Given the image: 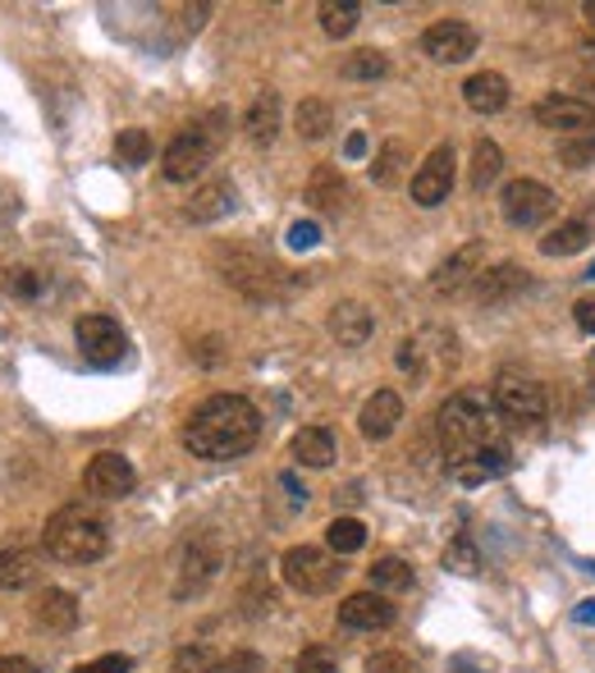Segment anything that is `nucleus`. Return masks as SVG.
I'll return each mask as SVG.
<instances>
[{"mask_svg":"<svg viewBox=\"0 0 595 673\" xmlns=\"http://www.w3.org/2000/svg\"><path fill=\"white\" fill-rule=\"evenodd\" d=\"M179 440L193 458L230 463V458H243L262 440V413L253 399H243V394H211V399H202L188 413Z\"/></svg>","mask_w":595,"mask_h":673,"instance_id":"1","label":"nucleus"},{"mask_svg":"<svg viewBox=\"0 0 595 673\" xmlns=\"http://www.w3.org/2000/svg\"><path fill=\"white\" fill-rule=\"evenodd\" d=\"M435 436H440V449H445V463L463 453H477V449H490V445H509L504 440V421H499L495 404L477 389H458L440 404L435 413Z\"/></svg>","mask_w":595,"mask_h":673,"instance_id":"2","label":"nucleus"},{"mask_svg":"<svg viewBox=\"0 0 595 673\" xmlns=\"http://www.w3.org/2000/svg\"><path fill=\"white\" fill-rule=\"evenodd\" d=\"M42 545L60 564H97L110 549V517L97 504H65L46 517Z\"/></svg>","mask_w":595,"mask_h":673,"instance_id":"3","label":"nucleus"},{"mask_svg":"<svg viewBox=\"0 0 595 673\" xmlns=\"http://www.w3.org/2000/svg\"><path fill=\"white\" fill-rule=\"evenodd\" d=\"M225 568V545L221 536H188L183 549H179V568H174V600H188V596H202L215 577Z\"/></svg>","mask_w":595,"mask_h":673,"instance_id":"4","label":"nucleus"},{"mask_svg":"<svg viewBox=\"0 0 595 673\" xmlns=\"http://www.w3.org/2000/svg\"><path fill=\"white\" fill-rule=\"evenodd\" d=\"M279 573H285V583L298 596H326L343 577L339 555H330V549H321V545H289L285 559H279Z\"/></svg>","mask_w":595,"mask_h":673,"instance_id":"5","label":"nucleus"},{"mask_svg":"<svg viewBox=\"0 0 595 673\" xmlns=\"http://www.w3.org/2000/svg\"><path fill=\"white\" fill-rule=\"evenodd\" d=\"M490 404H495L499 417H504V421H518V426H536V421H545V413H550L545 385L531 381V376H518V372H499V376H495Z\"/></svg>","mask_w":595,"mask_h":673,"instance_id":"6","label":"nucleus"},{"mask_svg":"<svg viewBox=\"0 0 595 673\" xmlns=\"http://www.w3.org/2000/svg\"><path fill=\"white\" fill-rule=\"evenodd\" d=\"M499 211H504V221L513 229H541L559 211V197L541 179H509L504 193H499Z\"/></svg>","mask_w":595,"mask_h":673,"instance_id":"7","label":"nucleus"},{"mask_svg":"<svg viewBox=\"0 0 595 673\" xmlns=\"http://www.w3.org/2000/svg\"><path fill=\"white\" fill-rule=\"evenodd\" d=\"M74 340H78L83 362L102 366V372H106V366H119L124 357H129V334H124V325L115 317H106V312L78 317L74 321Z\"/></svg>","mask_w":595,"mask_h":673,"instance_id":"8","label":"nucleus"},{"mask_svg":"<svg viewBox=\"0 0 595 673\" xmlns=\"http://www.w3.org/2000/svg\"><path fill=\"white\" fill-rule=\"evenodd\" d=\"M215 157V133L202 125H188L183 133L170 138V147L161 151V174L170 183H193Z\"/></svg>","mask_w":595,"mask_h":673,"instance_id":"9","label":"nucleus"},{"mask_svg":"<svg viewBox=\"0 0 595 673\" xmlns=\"http://www.w3.org/2000/svg\"><path fill=\"white\" fill-rule=\"evenodd\" d=\"M477 28L463 19H440L422 33V51L435 60V65H463V60L477 55Z\"/></svg>","mask_w":595,"mask_h":673,"instance_id":"10","label":"nucleus"},{"mask_svg":"<svg viewBox=\"0 0 595 673\" xmlns=\"http://www.w3.org/2000/svg\"><path fill=\"white\" fill-rule=\"evenodd\" d=\"M454 165H458L454 147L440 142L417 165V174H413V202L417 206H440V202H449V193H454Z\"/></svg>","mask_w":595,"mask_h":673,"instance_id":"11","label":"nucleus"},{"mask_svg":"<svg viewBox=\"0 0 595 673\" xmlns=\"http://www.w3.org/2000/svg\"><path fill=\"white\" fill-rule=\"evenodd\" d=\"M83 485H87V495H97V500H124L138 485V472H134V463L124 453L106 449V453H97L87 463Z\"/></svg>","mask_w":595,"mask_h":673,"instance_id":"12","label":"nucleus"},{"mask_svg":"<svg viewBox=\"0 0 595 673\" xmlns=\"http://www.w3.org/2000/svg\"><path fill=\"white\" fill-rule=\"evenodd\" d=\"M536 125L541 129H554V133H586V129H595V106L591 102H582V97H559V92H550V97H541L536 102Z\"/></svg>","mask_w":595,"mask_h":673,"instance_id":"13","label":"nucleus"},{"mask_svg":"<svg viewBox=\"0 0 595 673\" xmlns=\"http://www.w3.org/2000/svg\"><path fill=\"white\" fill-rule=\"evenodd\" d=\"M522 289H527V270L518 261H495V266H481V275L472 280V302L477 308H504Z\"/></svg>","mask_w":595,"mask_h":673,"instance_id":"14","label":"nucleus"},{"mask_svg":"<svg viewBox=\"0 0 595 673\" xmlns=\"http://www.w3.org/2000/svg\"><path fill=\"white\" fill-rule=\"evenodd\" d=\"M399 619V609L390 605V596L381 591H358V596H343L339 600V628H353V632H381Z\"/></svg>","mask_w":595,"mask_h":673,"instance_id":"15","label":"nucleus"},{"mask_svg":"<svg viewBox=\"0 0 595 673\" xmlns=\"http://www.w3.org/2000/svg\"><path fill=\"white\" fill-rule=\"evenodd\" d=\"M445 468H449V477H454L458 485H486V481L504 477V472L513 468V449H509V445H490V449H477V453L454 458V463H445Z\"/></svg>","mask_w":595,"mask_h":673,"instance_id":"16","label":"nucleus"},{"mask_svg":"<svg viewBox=\"0 0 595 673\" xmlns=\"http://www.w3.org/2000/svg\"><path fill=\"white\" fill-rule=\"evenodd\" d=\"M481 261H486V243L481 238H472V243H463V248L449 257V261H440L435 266V275H431V289L435 293H458V289H467L481 275Z\"/></svg>","mask_w":595,"mask_h":673,"instance_id":"17","label":"nucleus"},{"mask_svg":"<svg viewBox=\"0 0 595 673\" xmlns=\"http://www.w3.org/2000/svg\"><path fill=\"white\" fill-rule=\"evenodd\" d=\"M42 577V555L23 541H0V591H28Z\"/></svg>","mask_w":595,"mask_h":673,"instance_id":"18","label":"nucleus"},{"mask_svg":"<svg viewBox=\"0 0 595 673\" xmlns=\"http://www.w3.org/2000/svg\"><path fill=\"white\" fill-rule=\"evenodd\" d=\"M399 421H403V399L394 389H375L371 399L362 404V413H358V431L366 440H390Z\"/></svg>","mask_w":595,"mask_h":673,"instance_id":"19","label":"nucleus"},{"mask_svg":"<svg viewBox=\"0 0 595 673\" xmlns=\"http://www.w3.org/2000/svg\"><path fill=\"white\" fill-rule=\"evenodd\" d=\"M33 623L46 628V632H74V623H78V596L65 591V587H46L33 600Z\"/></svg>","mask_w":595,"mask_h":673,"instance_id":"20","label":"nucleus"},{"mask_svg":"<svg viewBox=\"0 0 595 673\" xmlns=\"http://www.w3.org/2000/svg\"><path fill=\"white\" fill-rule=\"evenodd\" d=\"M463 102L472 115H499L509 106V78L504 74H495V70H481L463 83Z\"/></svg>","mask_w":595,"mask_h":673,"instance_id":"21","label":"nucleus"},{"mask_svg":"<svg viewBox=\"0 0 595 673\" xmlns=\"http://www.w3.org/2000/svg\"><path fill=\"white\" fill-rule=\"evenodd\" d=\"M326 325H330V334H334L343 349H362L371 334H375V317L362 308V302H334Z\"/></svg>","mask_w":595,"mask_h":673,"instance_id":"22","label":"nucleus"},{"mask_svg":"<svg viewBox=\"0 0 595 673\" xmlns=\"http://www.w3.org/2000/svg\"><path fill=\"white\" fill-rule=\"evenodd\" d=\"M230 211H234V183L230 179H211V183H202L193 197H188L183 216L193 221V225H211V221L230 216Z\"/></svg>","mask_w":595,"mask_h":673,"instance_id":"23","label":"nucleus"},{"mask_svg":"<svg viewBox=\"0 0 595 673\" xmlns=\"http://www.w3.org/2000/svg\"><path fill=\"white\" fill-rule=\"evenodd\" d=\"M279 115H285V106H279V92H275V87L257 92V102L247 106V115H243V133L253 138L257 147L275 142V133H279Z\"/></svg>","mask_w":595,"mask_h":673,"instance_id":"24","label":"nucleus"},{"mask_svg":"<svg viewBox=\"0 0 595 673\" xmlns=\"http://www.w3.org/2000/svg\"><path fill=\"white\" fill-rule=\"evenodd\" d=\"M343 197H349V183H343V174L334 165H317L307 179V189H302V202L311 211H339Z\"/></svg>","mask_w":595,"mask_h":673,"instance_id":"25","label":"nucleus"},{"mask_svg":"<svg viewBox=\"0 0 595 673\" xmlns=\"http://www.w3.org/2000/svg\"><path fill=\"white\" fill-rule=\"evenodd\" d=\"M289 449L302 468H330L334 463V436L326 431V426H302Z\"/></svg>","mask_w":595,"mask_h":673,"instance_id":"26","label":"nucleus"},{"mask_svg":"<svg viewBox=\"0 0 595 673\" xmlns=\"http://www.w3.org/2000/svg\"><path fill=\"white\" fill-rule=\"evenodd\" d=\"M294 129H298V138H307V142H321V138L334 129V110H330V102H326V97H302L298 110H294Z\"/></svg>","mask_w":595,"mask_h":673,"instance_id":"27","label":"nucleus"},{"mask_svg":"<svg viewBox=\"0 0 595 673\" xmlns=\"http://www.w3.org/2000/svg\"><path fill=\"white\" fill-rule=\"evenodd\" d=\"M591 238H595V234H591L586 221H563V225H554V229L541 238V253H545V257H573V253L586 248Z\"/></svg>","mask_w":595,"mask_h":673,"instance_id":"28","label":"nucleus"},{"mask_svg":"<svg viewBox=\"0 0 595 673\" xmlns=\"http://www.w3.org/2000/svg\"><path fill=\"white\" fill-rule=\"evenodd\" d=\"M499 170H504V151H499V142L477 138V147H472V189L486 193L490 183L499 179Z\"/></svg>","mask_w":595,"mask_h":673,"instance_id":"29","label":"nucleus"},{"mask_svg":"<svg viewBox=\"0 0 595 673\" xmlns=\"http://www.w3.org/2000/svg\"><path fill=\"white\" fill-rule=\"evenodd\" d=\"M366 577H371V591H408L413 587V564H403V559H375L371 568H366Z\"/></svg>","mask_w":595,"mask_h":673,"instance_id":"30","label":"nucleus"},{"mask_svg":"<svg viewBox=\"0 0 595 673\" xmlns=\"http://www.w3.org/2000/svg\"><path fill=\"white\" fill-rule=\"evenodd\" d=\"M403 165H408V147H403L399 138H390L381 151H375V161H371V179L381 183V189H394V183L403 179Z\"/></svg>","mask_w":595,"mask_h":673,"instance_id":"31","label":"nucleus"},{"mask_svg":"<svg viewBox=\"0 0 595 673\" xmlns=\"http://www.w3.org/2000/svg\"><path fill=\"white\" fill-rule=\"evenodd\" d=\"M321 33L326 38H349L353 28H358V0H321Z\"/></svg>","mask_w":595,"mask_h":673,"instance_id":"32","label":"nucleus"},{"mask_svg":"<svg viewBox=\"0 0 595 673\" xmlns=\"http://www.w3.org/2000/svg\"><path fill=\"white\" fill-rule=\"evenodd\" d=\"M326 545H330V555H358V549L366 545V527L358 523V517H334V523L326 527Z\"/></svg>","mask_w":595,"mask_h":673,"instance_id":"33","label":"nucleus"},{"mask_svg":"<svg viewBox=\"0 0 595 673\" xmlns=\"http://www.w3.org/2000/svg\"><path fill=\"white\" fill-rule=\"evenodd\" d=\"M339 74L353 78V83H375V78L390 74V60H385L381 51H353V55L339 65Z\"/></svg>","mask_w":595,"mask_h":673,"instance_id":"34","label":"nucleus"},{"mask_svg":"<svg viewBox=\"0 0 595 673\" xmlns=\"http://www.w3.org/2000/svg\"><path fill=\"white\" fill-rule=\"evenodd\" d=\"M115 157L124 165H147L151 161V133L147 129H119L115 138Z\"/></svg>","mask_w":595,"mask_h":673,"instance_id":"35","label":"nucleus"},{"mask_svg":"<svg viewBox=\"0 0 595 673\" xmlns=\"http://www.w3.org/2000/svg\"><path fill=\"white\" fill-rule=\"evenodd\" d=\"M559 161L569 165V170H586V165H595V129L563 138V142H559Z\"/></svg>","mask_w":595,"mask_h":673,"instance_id":"36","label":"nucleus"},{"mask_svg":"<svg viewBox=\"0 0 595 673\" xmlns=\"http://www.w3.org/2000/svg\"><path fill=\"white\" fill-rule=\"evenodd\" d=\"M211 669H215V655L202 647V641L198 647H179L174 660H170V673H211Z\"/></svg>","mask_w":595,"mask_h":673,"instance_id":"37","label":"nucleus"},{"mask_svg":"<svg viewBox=\"0 0 595 673\" xmlns=\"http://www.w3.org/2000/svg\"><path fill=\"white\" fill-rule=\"evenodd\" d=\"M445 568H454V573H467V577H472V573L481 568V555H477V545L467 541V536L449 541V549H445Z\"/></svg>","mask_w":595,"mask_h":673,"instance_id":"38","label":"nucleus"},{"mask_svg":"<svg viewBox=\"0 0 595 673\" xmlns=\"http://www.w3.org/2000/svg\"><path fill=\"white\" fill-rule=\"evenodd\" d=\"M211 673H266V660L257 651H234L230 660H215Z\"/></svg>","mask_w":595,"mask_h":673,"instance_id":"39","label":"nucleus"},{"mask_svg":"<svg viewBox=\"0 0 595 673\" xmlns=\"http://www.w3.org/2000/svg\"><path fill=\"white\" fill-rule=\"evenodd\" d=\"M6 285H10L14 298H38V293H42V275H38V270H28V266H19V270H10V280H6Z\"/></svg>","mask_w":595,"mask_h":673,"instance_id":"40","label":"nucleus"},{"mask_svg":"<svg viewBox=\"0 0 595 673\" xmlns=\"http://www.w3.org/2000/svg\"><path fill=\"white\" fill-rule=\"evenodd\" d=\"M294 673H339V664L330 660V651H321V647H311V651H302V655H298V664H294Z\"/></svg>","mask_w":595,"mask_h":673,"instance_id":"41","label":"nucleus"},{"mask_svg":"<svg viewBox=\"0 0 595 673\" xmlns=\"http://www.w3.org/2000/svg\"><path fill=\"white\" fill-rule=\"evenodd\" d=\"M317 243H321V225H317V221H298V225H289V248L307 253V248H317Z\"/></svg>","mask_w":595,"mask_h":673,"instance_id":"42","label":"nucleus"},{"mask_svg":"<svg viewBox=\"0 0 595 673\" xmlns=\"http://www.w3.org/2000/svg\"><path fill=\"white\" fill-rule=\"evenodd\" d=\"M129 669H134V660H129V655H97V660L78 664L74 673H129Z\"/></svg>","mask_w":595,"mask_h":673,"instance_id":"43","label":"nucleus"},{"mask_svg":"<svg viewBox=\"0 0 595 673\" xmlns=\"http://www.w3.org/2000/svg\"><path fill=\"white\" fill-rule=\"evenodd\" d=\"M573 317H577V330H582V334H595V293H586V298H577V308H573Z\"/></svg>","mask_w":595,"mask_h":673,"instance_id":"44","label":"nucleus"},{"mask_svg":"<svg viewBox=\"0 0 595 673\" xmlns=\"http://www.w3.org/2000/svg\"><path fill=\"white\" fill-rule=\"evenodd\" d=\"M366 673H408V660H399V655H381V660H371Z\"/></svg>","mask_w":595,"mask_h":673,"instance_id":"45","label":"nucleus"},{"mask_svg":"<svg viewBox=\"0 0 595 673\" xmlns=\"http://www.w3.org/2000/svg\"><path fill=\"white\" fill-rule=\"evenodd\" d=\"M0 673H38V664L23 655H0Z\"/></svg>","mask_w":595,"mask_h":673,"instance_id":"46","label":"nucleus"},{"mask_svg":"<svg viewBox=\"0 0 595 673\" xmlns=\"http://www.w3.org/2000/svg\"><path fill=\"white\" fill-rule=\"evenodd\" d=\"M343 157H349V161H362V157H366V133H349V142H343Z\"/></svg>","mask_w":595,"mask_h":673,"instance_id":"47","label":"nucleus"},{"mask_svg":"<svg viewBox=\"0 0 595 673\" xmlns=\"http://www.w3.org/2000/svg\"><path fill=\"white\" fill-rule=\"evenodd\" d=\"M279 485H285V491H289V500H294V504H307V491L298 485V477H294V472H285V477H279Z\"/></svg>","mask_w":595,"mask_h":673,"instance_id":"48","label":"nucleus"},{"mask_svg":"<svg viewBox=\"0 0 595 673\" xmlns=\"http://www.w3.org/2000/svg\"><path fill=\"white\" fill-rule=\"evenodd\" d=\"M215 349H221V340H206V344L198 349V362H206V366H215V362H221V353H215Z\"/></svg>","mask_w":595,"mask_h":673,"instance_id":"49","label":"nucleus"},{"mask_svg":"<svg viewBox=\"0 0 595 673\" xmlns=\"http://www.w3.org/2000/svg\"><path fill=\"white\" fill-rule=\"evenodd\" d=\"M573 619H577V623H595V600H582V605L573 609Z\"/></svg>","mask_w":595,"mask_h":673,"instance_id":"50","label":"nucleus"},{"mask_svg":"<svg viewBox=\"0 0 595 673\" xmlns=\"http://www.w3.org/2000/svg\"><path fill=\"white\" fill-rule=\"evenodd\" d=\"M577 83H582V92H591V97H595V70H586Z\"/></svg>","mask_w":595,"mask_h":673,"instance_id":"51","label":"nucleus"},{"mask_svg":"<svg viewBox=\"0 0 595 673\" xmlns=\"http://www.w3.org/2000/svg\"><path fill=\"white\" fill-rule=\"evenodd\" d=\"M582 14L591 19V28H595V0H586V6H582Z\"/></svg>","mask_w":595,"mask_h":673,"instance_id":"52","label":"nucleus"}]
</instances>
